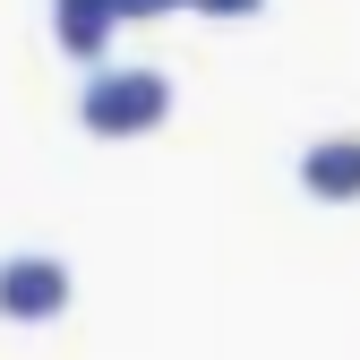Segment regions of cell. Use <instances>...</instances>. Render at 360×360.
<instances>
[{
  "label": "cell",
  "mask_w": 360,
  "mask_h": 360,
  "mask_svg": "<svg viewBox=\"0 0 360 360\" xmlns=\"http://www.w3.org/2000/svg\"><path fill=\"white\" fill-rule=\"evenodd\" d=\"M172 9H189V0H120V18L138 26V18H172Z\"/></svg>",
  "instance_id": "cell-5"
},
{
  "label": "cell",
  "mask_w": 360,
  "mask_h": 360,
  "mask_svg": "<svg viewBox=\"0 0 360 360\" xmlns=\"http://www.w3.org/2000/svg\"><path fill=\"white\" fill-rule=\"evenodd\" d=\"M189 9H206V18H257L266 0H189Z\"/></svg>",
  "instance_id": "cell-6"
},
{
  "label": "cell",
  "mask_w": 360,
  "mask_h": 360,
  "mask_svg": "<svg viewBox=\"0 0 360 360\" xmlns=\"http://www.w3.org/2000/svg\"><path fill=\"white\" fill-rule=\"evenodd\" d=\"M77 120H86V138H146V129L172 120V77L163 69H103V77H86Z\"/></svg>",
  "instance_id": "cell-1"
},
{
  "label": "cell",
  "mask_w": 360,
  "mask_h": 360,
  "mask_svg": "<svg viewBox=\"0 0 360 360\" xmlns=\"http://www.w3.org/2000/svg\"><path fill=\"white\" fill-rule=\"evenodd\" d=\"M300 189L326 198V206H352L360 198V138H318L300 155Z\"/></svg>",
  "instance_id": "cell-4"
},
{
  "label": "cell",
  "mask_w": 360,
  "mask_h": 360,
  "mask_svg": "<svg viewBox=\"0 0 360 360\" xmlns=\"http://www.w3.org/2000/svg\"><path fill=\"white\" fill-rule=\"evenodd\" d=\"M69 309V266L60 257H9L0 266V318L9 326H52Z\"/></svg>",
  "instance_id": "cell-2"
},
{
  "label": "cell",
  "mask_w": 360,
  "mask_h": 360,
  "mask_svg": "<svg viewBox=\"0 0 360 360\" xmlns=\"http://www.w3.org/2000/svg\"><path fill=\"white\" fill-rule=\"evenodd\" d=\"M120 26H129V18H120V0H52V34H60V52H69V60H103Z\"/></svg>",
  "instance_id": "cell-3"
}]
</instances>
